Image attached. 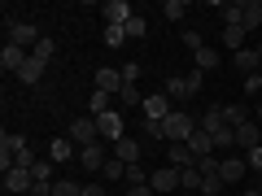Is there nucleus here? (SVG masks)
I'll use <instances>...</instances> for the list:
<instances>
[{
	"mask_svg": "<svg viewBox=\"0 0 262 196\" xmlns=\"http://www.w3.org/2000/svg\"><path fill=\"white\" fill-rule=\"evenodd\" d=\"M192 135H196V118H192V113L170 109L166 118H162V140H166V144H188Z\"/></svg>",
	"mask_w": 262,
	"mask_h": 196,
	"instance_id": "nucleus-1",
	"label": "nucleus"
},
{
	"mask_svg": "<svg viewBox=\"0 0 262 196\" xmlns=\"http://www.w3.org/2000/svg\"><path fill=\"white\" fill-rule=\"evenodd\" d=\"M162 92L170 96V105H175V101H192V96L201 92V70H192V75H184V79H166Z\"/></svg>",
	"mask_w": 262,
	"mask_h": 196,
	"instance_id": "nucleus-2",
	"label": "nucleus"
},
{
	"mask_svg": "<svg viewBox=\"0 0 262 196\" xmlns=\"http://www.w3.org/2000/svg\"><path fill=\"white\" fill-rule=\"evenodd\" d=\"M66 140L75 144V149H88V144L101 140V131H96V118H75L70 131H66Z\"/></svg>",
	"mask_w": 262,
	"mask_h": 196,
	"instance_id": "nucleus-3",
	"label": "nucleus"
},
{
	"mask_svg": "<svg viewBox=\"0 0 262 196\" xmlns=\"http://www.w3.org/2000/svg\"><path fill=\"white\" fill-rule=\"evenodd\" d=\"M96 131H101V140H105V144H118V140H127V135H122V113H118V109H110V113H96Z\"/></svg>",
	"mask_w": 262,
	"mask_h": 196,
	"instance_id": "nucleus-4",
	"label": "nucleus"
},
{
	"mask_svg": "<svg viewBox=\"0 0 262 196\" xmlns=\"http://www.w3.org/2000/svg\"><path fill=\"white\" fill-rule=\"evenodd\" d=\"M5 27H9V44L27 48V53H31V48L39 44V39H44V35L35 31V22H5Z\"/></svg>",
	"mask_w": 262,
	"mask_h": 196,
	"instance_id": "nucleus-5",
	"label": "nucleus"
},
{
	"mask_svg": "<svg viewBox=\"0 0 262 196\" xmlns=\"http://www.w3.org/2000/svg\"><path fill=\"white\" fill-rule=\"evenodd\" d=\"M105 153H110V144H105V140L88 144V149H79V166H83V170H105V161H110Z\"/></svg>",
	"mask_w": 262,
	"mask_h": 196,
	"instance_id": "nucleus-6",
	"label": "nucleus"
},
{
	"mask_svg": "<svg viewBox=\"0 0 262 196\" xmlns=\"http://www.w3.org/2000/svg\"><path fill=\"white\" fill-rule=\"evenodd\" d=\"M101 13H105V22H110V27H127V22L136 18V9H131L127 0H105Z\"/></svg>",
	"mask_w": 262,
	"mask_h": 196,
	"instance_id": "nucleus-7",
	"label": "nucleus"
},
{
	"mask_svg": "<svg viewBox=\"0 0 262 196\" xmlns=\"http://www.w3.org/2000/svg\"><path fill=\"white\" fill-rule=\"evenodd\" d=\"M149 187H153V192H170V196H175V192H179V170H175V166L153 170V175H149Z\"/></svg>",
	"mask_w": 262,
	"mask_h": 196,
	"instance_id": "nucleus-8",
	"label": "nucleus"
},
{
	"mask_svg": "<svg viewBox=\"0 0 262 196\" xmlns=\"http://www.w3.org/2000/svg\"><path fill=\"white\" fill-rule=\"evenodd\" d=\"M140 109H144V118H149V122H162V118L170 113V96H166V92H149Z\"/></svg>",
	"mask_w": 262,
	"mask_h": 196,
	"instance_id": "nucleus-9",
	"label": "nucleus"
},
{
	"mask_svg": "<svg viewBox=\"0 0 262 196\" xmlns=\"http://www.w3.org/2000/svg\"><path fill=\"white\" fill-rule=\"evenodd\" d=\"M27 48H18V44H5V48H0V70H5V75H18V70H22V65H27Z\"/></svg>",
	"mask_w": 262,
	"mask_h": 196,
	"instance_id": "nucleus-10",
	"label": "nucleus"
},
{
	"mask_svg": "<svg viewBox=\"0 0 262 196\" xmlns=\"http://www.w3.org/2000/svg\"><path fill=\"white\" fill-rule=\"evenodd\" d=\"M258 144H262V127H258V122H245V127H236V149H241V153H249V149H258Z\"/></svg>",
	"mask_w": 262,
	"mask_h": 196,
	"instance_id": "nucleus-11",
	"label": "nucleus"
},
{
	"mask_svg": "<svg viewBox=\"0 0 262 196\" xmlns=\"http://www.w3.org/2000/svg\"><path fill=\"white\" fill-rule=\"evenodd\" d=\"M245 170H249L245 157H223V161H219V179H223V183H241Z\"/></svg>",
	"mask_w": 262,
	"mask_h": 196,
	"instance_id": "nucleus-12",
	"label": "nucleus"
},
{
	"mask_svg": "<svg viewBox=\"0 0 262 196\" xmlns=\"http://www.w3.org/2000/svg\"><path fill=\"white\" fill-rule=\"evenodd\" d=\"M92 83H96V92H110V96H114V92H122V70H110V65H101Z\"/></svg>",
	"mask_w": 262,
	"mask_h": 196,
	"instance_id": "nucleus-13",
	"label": "nucleus"
},
{
	"mask_svg": "<svg viewBox=\"0 0 262 196\" xmlns=\"http://www.w3.org/2000/svg\"><path fill=\"white\" fill-rule=\"evenodd\" d=\"M258 61H262V57H258V48H241V53H232V65L241 70L245 79H249V75H258Z\"/></svg>",
	"mask_w": 262,
	"mask_h": 196,
	"instance_id": "nucleus-14",
	"label": "nucleus"
},
{
	"mask_svg": "<svg viewBox=\"0 0 262 196\" xmlns=\"http://www.w3.org/2000/svg\"><path fill=\"white\" fill-rule=\"evenodd\" d=\"M5 187H9V192H35V179H31V170L13 166L9 175H5Z\"/></svg>",
	"mask_w": 262,
	"mask_h": 196,
	"instance_id": "nucleus-15",
	"label": "nucleus"
},
{
	"mask_svg": "<svg viewBox=\"0 0 262 196\" xmlns=\"http://www.w3.org/2000/svg\"><path fill=\"white\" fill-rule=\"evenodd\" d=\"M166 166H175V170H188V166H196V153L188 149V144H170V153H166Z\"/></svg>",
	"mask_w": 262,
	"mask_h": 196,
	"instance_id": "nucleus-16",
	"label": "nucleus"
},
{
	"mask_svg": "<svg viewBox=\"0 0 262 196\" xmlns=\"http://www.w3.org/2000/svg\"><path fill=\"white\" fill-rule=\"evenodd\" d=\"M114 157L127 161V166H136V161H140V140H131V135H127V140H118V144H114Z\"/></svg>",
	"mask_w": 262,
	"mask_h": 196,
	"instance_id": "nucleus-17",
	"label": "nucleus"
},
{
	"mask_svg": "<svg viewBox=\"0 0 262 196\" xmlns=\"http://www.w3.org/2000/svg\"><path fill=\"white\" fill-rule=\"evenodd\" d=\"M219 113H223V122H227V127H232V131H236V127H245V122L253 118V113L245 109V105H223V109H219Z\"/></svg>",
	"mask_w": 262,
	"mask_h": 196,
	"instance_id": "nucleus-18",
	"label": "nucleus"
},
{
	"mask_svg": "<svg viewBox=\"0 0 262 196\" xmlns=\"http://www.w3.org/2000/svg\"><path fill=\"white\" fill-rule=\"evenodd\" d=\"M75 144H70V140H66V135H57V140L53 144H48V157H53V161H70V157H75Z\"/></svg>",
	"mask_w": 262,
	"mask_h": 196,
	"instance_id": "nucleus-19",
	"label": "nucleus"
},
{
	"mask_svg": "<svg viewBox=\"0 0 262 196\" xmlns=\"http://www.w3.org/2000/svg\"><path fill=\"white\" fill-rule=\"evenodd\" d=\"M18 79L22 83H39V79H44V61H39V57H27V65L18 70Z\"/></svg>",
	"mask_w": 262,
	"mask_h": 196,
	"instance_id": "nucleus-20",
	"label": "nucleus"
},
{
	"mask_svg": "<svg viewBox=\"0 0 262 196\" xmlns=\"http://www.w3.org/2000/svg\"><path fill=\"white\" fill-rule=\"evenodd\" d=\"M179 192H201V170L196 166H188V170H179Z\"/></svg>",
	"mask_w": 262,
	"mask_h": 196,
	"instance_id": "nucleus-21",
	"label": "nucleus"
},
{
	"mask_svg": "<svg viewBox=\"0 0 262 196\" xmlns=\"http://www.w3.org/2000/svg\"><path fill=\"white\" fill-rule=\"evenodd\" d=\"M223 27H245V5H219Z\"/></svg>",
	"mask_w": 262,
	"mask_h": 196,
	"instance_id": "nucleus-22",
	"label": "nucleus"
},
{
	"mask_svg": "<svg viewBox=\"0 0 262 196\" xmlns=\"http://www.w3.org/2000/svg\"><path fill=\"white\" fill-rule=\"evenodd\" d=\"M31 179L44 183V187H53V157H39L35 166H31Z\"/></svg>",
	"mask_w": 262,
	"mask_h": 196,
	"instance_id": "nucleus-23",
	"label": "nucleus"
},
{
	"mask_svg": "<svg viewBox=\"0 0 262 196\" xmlns=\"http://www.w3.org/2000/svg\"><path fill=\"white\" fill-rule=\"evenodd\" d=\"M188 149H192V153H196V157H206V153H214V140H210L206 131L196 127V135H192V140H188Z\"/></svg>",
	"mask_w": 262,
	"mask_h": 196,
	"instance_id": "nucleus-24",
	"label": "nucleus"
},
{
	"mask_svg": "<svg viewBox=\"0 0 262 196\" xmlns=\"http://www.w3.org/2000/svg\"><path fill=\"white\" fill-rule=\"evenodd\" d=\"M105 179H110V183H122V179H127V161H118V157H110L105 161V170H101Z\"/></svg>",
	"mask_w": 262,
	"mask_h": 196,
	"instance_id": "nucleus-25",
	"label": "nucleus"
},
{
	"mask_svg": "<svg viewBox=\"0 0 262 196\" xmlns=\"http://www.w3.org/2000/svg\"><path fill=\"white\" fill-rule=\"evenodd\" d=\"M118 105H122V109H131V105H144L140 87H136V83H122V92H118Z\"/></svg>",
	"mask_w": 262,
	"mask_h": 196,
	"instance_id": "nucleus-26",
	"label": "nucleus"
},
{
	"mask_svg": "<svg viewBox=\"0 0 262 196\" xmlns=\"http://www.w3.org/2000/svg\"><path fill=\"white\" fill-rule=\"evenodd\" d=\"M88 109H92V118H96V113H110V109H114V105H110V92H96V87H92V96H88Z\"/></svg>",
	"mask_w": 262,
	"mask_h": 196,
	"instance_id": "nucleus-27",
	"label": "nucleus"
},
{
	"mask_svg": "<svg viewBox=\"0 0 262 196\" xmlns=\"http://www.w3.org/2000/svg\"><path fill=\"white\" fill-rule=\"evenodd\" d=\"M245 35H249L245 27H223V44H227V48H236V53L245 48Z\"/></svg>",
	"mask_w": 262,
	"mask_h": 196,
	"instance_id": "nucleus-28",
	"label": "nucleus"
},
{
	"mask_svg": "<svg viewBox=\"0 0 262 196\" xmlns=\"http://www.w3.org/2000/svg\"><path fill=\"white\" fill-rule=\"evenodd\" d=\"M196 57V70H219V53L214 48H201V53H192Z\"/></svg>",
	"mask_w": 262,
	"mask_h": 196,
	"instance_id": "nucleus-29",
	"label": "nucleus"
},
{
	"mask_svg": "<svg viewBox=\"0 0 262 196\" xmlns=\"http://www.w3.org/2000/svg\"><path fill=\"white\" fill-rule=\"evenodd\" d=\"M262 27V9H258V0H249L245 5V31H258Z\"/></svg>",
	"mask_w": 262,
	"mask_h": 196,
	"instance_id": "nucleus-30",
	"label": "nucleus"
},
{
	"mask_svg": "<svg viewBox=\"0 0 262 196\" xmlns=\"http://www.w3.org/2000/svg\"><path fill=\"white\" fill-rule=\"evenodd\" d=\"M53 53H57V44H53V39H48V35H44V39H39V44H35V48H31V57H39V61H44V65H48V61H53Z\"/></svg>",
	"mask_w": 262,
	"mask_h": 196,
	"instance_id": "nucleus-31",
	"label": "nucleus"
},
{
	"mask_svg": "<svg viewBox=\"0 0 262 196\" xmlns=\"http://www.w3.org/2000/svg\"><path fill=\"white\" fill-rule=\"evenodd\" d=\"M184 13H188V5H184V0H166V5H162V18H170V22H179Z\"/></svg>",
	"mask_w": 262,
	"mask_h": 196,
	"instance_id": "nucleus-32",
	"label": "nucleus"
},
{
	"mask_svg": "<svg viewBox=\"0 0 262 196\" xmlns=\"http://www.w3.org/2000/svg\"><path fill=\"white\" fill-rule=\"evenodd\" d=\"M219 161H223V157H214V153L196 157V170H201V179H206V175H219Z\"/></svg>",
	"mask_w": 262,
	"mask_h": 196,
	"instance_id": "nucleus-33",
	"label": "nucleus"
},
{
	"mask_svg": "<svg viewBox=\"0 0 262 196\" xmlns=\"http://www.w3.org/2000/svg\"><path fill=\"white\" fill-rule=\"evenodd\" d=\"M122 183H131V187H140V183H149V175H144V166L136 161V166H127V179Z\"/></svg>",
	"mask_w": 262,
	"mask_h": 196,
	"instance_id": "nucleus-34",
	"label": "nucleus"
},
{
	"mask_svg": "<svg viewBox=\"0 0 262 196\" xmlns=\"http://www.w3.org/2000/svg\"><path fill=\"white\" fill-rule=\"evenodd\" d=\"M105 44H110V48H122V44H127V31H122V27H105Z\"/></svg>",
	"mask_w": 262,
	"mask_h": 196,
	"instance_id": "nucleus-35",
	"label": "nucleus"
},
{
	"mask_svg": "<svg viewBox=\"0 0 262 196\" xmlns=\"http://www.w3.org/2000/svg\"><path fill=\"white\" fill-rule=\"evenodd\" d=\"M219 187H223V179H219V175H206V179H201V192H196V196H219Z\"/></svg>",
	"mask_w": 262,
	"mask_h": 196,
	"instance_id": "nucleus-36",
	"label": "nucleus"
},
{
	"mask_svg": "<svg viewBox=\"0 0 262 196\" xmlns=\"http://www.w3.org/2000/svg\"><path fill=\"white\" fill-rule=\"evenodd\" d=\"M53 196H83V187L70 183V179H61V183H53Z\"/></svg>",
	"mask_w": 262,
	"mask_h": 196,
	"instance_id": "nucleus-37",
	"label": "nucleus"
},
{
	"mask_svg": "<svg viewBox=\"0 0 262 196\" xmlns=\"http://www.w3.org/2000/svg\"><path fill=\"white\" fill-rule=\"evenodd\" d=\"M122 31H127V39H140V35H144V18L136 13V18H131V22H127Z\"/></svg>",
	"mask_w": 262,
	"mask_h": 196,
	"instance_id": "nucleus-38",
	"label": "nucleus"
},
{
	"mask_svg": "<svg viewBox=\"0 0 262 196\" xmlns=\"http://www.w3.org/2000/svg\"><path fill=\"white\" fill-rule=\"evenodd\" d=\"M245 96H258V101H262V75H249V79H245Z\"/></svg>",
	"mask_w": 262,
	"mask_h": 196,
	"instance_id": "nucleus-39",
	"label": "nucleus"
},
{
	"mask_svg": "<svg viewBox=\"0 0 262 196\" xmlns=\"http://www.w3.org/2000/svg\"><path fill=\"white\" fill-rule=\"evenodd\" d=\"M184 48H192V53H201L206 44H201V35H196V31H184Z\"/></svg>",
	"mask_w": 262,
	"mask_h": 196,
	"instance_id": "nucleus-40",
	"label": "nucleus"
},
{
	"mask_svg": "<svg viewBox=\"0 0 262 196\" xmlns=\"http://www.w3.org/2000/svg\"><path fill=\"white\" fill-rule=\"evenodd\" d=\"M136 79H140V65L127 61V65H122V83H136Z\"/></svg>",
	"mask_w": 262,
	"mask_h": 196,
	"instance_id": "nucleus-41",
	"label": "nucleus"
},
{
	"mask_svg": "<svg viewBox=\"0 0 262 196\" xmlns=\"http://www.w3.org/2000/svg\"><path fill=\"white\" fill-rule=\"evenodd\" d=\"M245 161H249L253 170H262V144H258V149H249V153H245Z\"/></svg>",
	"mask_w": 262,
	"mask_h": 196,
	"instance_id": "nucleus-42",
	"label": "nucleus"
},
{
	"mask_svg": "<svg viewBox=\"0 0 262 196\" xmlns=\"http://www.w3.org/2000/svg\"><path fill=\"white\" fill-rule=\"evenodd\" d=\"M144 135H149V140H162V122H149V118H144Z\"/></svg>",
	"mask_w": 262,
	"mask_h": 196,
	"instance_id": "nucleus-43",
	"label": "nucleus"
},
{
	"mask_svg": "<svg viewBox=\"0 0 262 196\" xmlns=\"http://www.w3.org/2000/svg\"><path fill=\"white\" fill-rule=\"evenodd\" d=\"M127 196H153V187H149V183H140V187H127Z\"/></svg>",
	"mask_w": 262,
	"mask_h": 196,
	"instance_id": "nucleus-44",
	"label": "nucleus"
},
{
	"mask_svg": "<svg viewBox=\"0 0 262 196\" xmlns=\"http://www.w3.org/2000/svg\"><path fill=\"white\" fill-rule=\"evenodd\" d=\"M83 196H105V187H92V183H88V187H83Z\"/></svg>",
	"mask_w": 262,
	"mask_h": 196,
	"instance_id": "nucleus-45",
	"label": "nucleus"
},
{
	"mask_svg": "<svg viewBox=\"0 0 262 196\" xmlns=\"http://www.w3.org/2000/svg\"><path fill=\"white\" fill-rule=\"evenodd\" d=\"M245 196H262V192H258V187H245Z\"/></svg>",
	"mask_w": 262,
	"mask_h": 196,
	"instance_id": "nucleus-46",
	"label": "nucleus"
},
{
	"mask_svg": "<svg viewBox=\"0 0 262 196\" xmlns=\"http://www.w3.org/2000/svg\"><path fill=\"white\" fill-rule=\"evenodd\" d=\"M175 196H192V192H175Z\"/></svg>",
	"mask_w": 262,
	"mask_h": 196,
	"instance_id": "nucleus-47",
	"label": "nucleus"
},
{
	"mask_svg": "<svg viewBox=\"0 0 262 196\" xmlns=\"http://www.w3.org/2000/svg\"><path fill=\"white\" fill-rule=\"evenodd\" d=\"M258 75H262V61H258Z\"/></svg>",
	"mask_w": 262,
	"mask_h": 196,
	"instance_id": "nucleus-48",
	"label": "nucleus"
},
{
	"mask_svg": "<svg viewBox=\"0 0 262 196\" xmlns=\"http://www.w3.org/2000/svg\"><path fill=\"white\" fill-rule=\"evenodd\" d=\"M258 9H262V0H258Z\"/></svg>",
	"mask_w": 262,
	"mask_h": 196,
	"instance_id": "nucleus-49",
	"label": "nucleus"
},
{
	"mask_svg": "<svg viewBox=\"0 0 262 196\" xmlns=\"http://www.w3.org/2000/svg\"><path fill=\"white\" fill-rule=\"evenodd\" d=\"M258 192H262V187H258Z\"/></svg>",
	"mask_w": 262,
	"mask_h": 196,
	"instance_id": "nucleus-50",
	"label": "nucleus"
}]
</instances>
